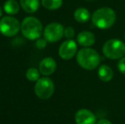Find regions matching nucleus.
<instances>
[{"label":"nucleus","mask_w":125,"mask_h":124,"mask_svg":"<svg viewBox=\"0 0 125 124\" xmlns=\"http://www.w3.org/2000/svg\"><path fill=\"white\" fill-rule=\"evenodd\" d=\"M116 13L112 9L108 7L98 9L93 13L91 20L96 27L99 29H108L113 26L116 21Z\"/></svg>","instance_id":"1"},{"label":"nucleus","mask_w":125,"mask_h":124,"mask_svg":"<svg viewBox=\"0 0 125 124\" xmlns=\"http://www.w3.org/2000/svg\"><path fill=\"white\" fill-rule=\"evenodd\" d=\"M77 61L82 68L92 71L100 63V56L96 50L90 48H81L77 54Z\"/></svg>","instance_id":"2"},{"label":"nucleus","mask_w":125,"mask_h":124,"mask_svg":"<svg viewBox=\"0 0 125 124\" xmlns=\"http://www.w3.org/2000/svg\"><path fill=\"white\" fill-rule=\"evenodd\" d=\"M21 30L26 38L29 40H38L43 32V25L36 17L28 16L21 22Z\"/></svg>","instance_id":"3"},{"label":"nucleus","mask_w":125,"mask_h":124,"mask_svg":"<svg viewBox=\"0 0 125 124\" xmlns=\"http://www.w3.org/2000/svg\"><path fill=\"white\" fill-rule=\"evenodd\" d=\"M102 52L106 58L111 60L121 59L125 55V44L119 39H109L104 43Z\"/></svg>","instance_id":"4"},{"label":"nucleus","mask_w":125,"mask_h":124,"mask_svg":"<svg viewBox=\"0 0 125 124\" xmlns=\"http://www.w3.org/2000/svg\"><path fill=\"white\" fill-rule=\"evenodd\" d=\"M36 95L41 99H48L54 92V84L49 77H41L36 82L34 87Z\"/></svg>","instance_id":"5"},{"label":"nucleus","mask_w":125,"mask_h":124,"mask_svg":"<svg viewBox=\"0 0 125 124\" xmlns=\"http://www.w3.org/2000/svg\"><path fill=\"white\" fill-rule=\"evenodd\" d=\"M21 24L16 18L7 15L0 20V32L6 37L15 36L21 30Z\"/></svg>","instance_id":"6"},{"label":"nucleus","mask_w":125,"mask_h":124,"mask_svg":"<svg viewBox=\"0 0 125 124\" xmlns=\"http://www.w3.org/2000/svg\"><path fill=\"white\" fill-rule=\"evenodd\" d=\"M64 27L58 22H53L43 30V37L49 43H56L64 36Z\"/></svg>","instance_id":"7"},{"label":"nucleus","mask_w":125,"mask_h":124,"mask_svg":"<svg viewBox=\"0 0 125 124\" xmlns=\"http://www.w3.org/2000/svg\"><path fill=\"white\" fill-rule=\"evenodd\" d=\"M77 45L73 39H68L63 42L59 48V55L63 60H70L76 55Z\"/></svg>","instance_id":"8"},{"label":"nucleus","mask_w":125,"mask_h":124,"mask_svg":"<svg viewBox=\"0 0 125 124\" xmlns=\"http://www.w3.org/2000/svg\"><path fill=\"white\" fill-rule=\"evenodd\" d=\"M77 124H96V116L88 109H80L75 114Z\"/></svg>","instance_id":"9"},{"label":"nucleus","mask_w":125,"mask_h":124,"mask_svg":"<svg viewBox=\"0 0 125 124\" xmlns=\"http://www.w3.org/2000/svg\"><path fill=\"white\" fill-rule=\"evenodd\" d=\"M56 69V62L53 58L47 57L39 63V71L43 76H50L53 74Z\"/></svg>","instance_id":"10"},{"label":"nucleus","mask_w":125,"mask_h":124,"mask_svg":"<svg viewBox=\"0 0 125 124\" xmlns=\"http://www.w3.org/2000/svg\"><path fill=\"white\" fill-rule=\"evenodd\" d=\"M77 41L81 46L84 48H89L95 42V37L90 31H81L77 36Z\"/></svg>","instance_id":"11"},{"label":"nucleus","mask_w":125,"mask_h":124,"mask_svg":"<svg viewBox=\"0 0 125 124\" xmlns=\"http://www.w3.org/2000/svg\"><path fill=\"white\" fill-rule=\"evenodd\" d=\"M21 7L26 13H35L39 8V0H20Z\"/></svg>","instance_id":"12"},{"label":"nucleus","mask_w":125,"mask_h":124,"mask_svg":"<svg viewBox=\"0 0 125 124\" xmlns=\"http://www.w3.org/2000/svg\"><path fill=\"white\" fill-rule=\"evenodd\" d=\"M113 71L110 66L106 65H102L98 69V76L100 79L103 82H109L113 78Z\"/></svg>","instance_id":"13"},{"label":"nucleus","mask_w":125,"mask_h":124,"mask_svg":"<svg viewBox=\"0 0 125 124\" xmlns=\"http://www.w3.org/2000/svg\"><path fill=\"white\" fill-rule=\"evenodd\" d=\"M74 19L79 23H85L90 19V13L85 8H78L74 11Z\"/></svg>","instance_id":"14"},{"label":"nucleus","mask_w":125,"mask_h":124,"mask_svg":"<svg viewBox=\"0 0 125 124\" xmlns=\"http://www.w3.org/2000/svg\"><path fill=\"white\" fill-rule=\"evenodd\" d=\"M19 10H20V5L15 0H7L3 3V10L8 15H16L19 12Z\"/></svg>","instance_id":"15"},{"label":"nucleus","mask_w":125,"mask_h":124,"mask_svg":"<svg viewBox=\"0 0 125 124\" xmlns=\"http://www.w3.org/2000/svg\"><path fill=\"white\" fill-rule=\"evenodd\" d=\"M41 3L47 10H55L61 7L63 0H41Z\"/></svg>","instance_id":"16"},{"label":"nucleus","mask_w":125,"mask_h":124,"mask_svg":"<svg viewBox=\"0 0 125 124\" xmlns=\"http://www.w3.org/2000/svg\"><path fill=\"white\" fill-rule=\"evenodd\" d=\"M39 72L36 68H29L26 72V76L29 81L37 82L39 79Z\"/></svg>","instance_id":"17"},{"label":"nucleus","mask_w":125,"mask_h":124,"mask_svg":"<svg viewBox=\"0 0 125 124\" xmlns=\"http://www.w3.org/2000/svg\"><path fill=\"white\" fill-rule=\"evenodd\" d=\"M75 35V31L72 27H67L64 29V36L68 39H72Z\"/></svg>","instance_id":"18"},{"label":"nucleus","mask_w":125,"mask_h":124,"mask_svg":"<svg viewBox=\"0 0 125 124\" xmlns=\"http://www.w3.org/2000/svg\"><path fill=\"white\" fill-rule=\"evenodd\" d=\"M117 68L121 73L125 74V57H123L119 60L118 63H117Z\"/></svg>","instance_id":"19"},{"label":"nucleus","mask_w":125,"mask_h":124,"mask_svg":"<svg viewBox=\"0 0 125 124\" xmlns=\"http://www.w3.org/2000/svg\"><path fill=\"white\" fill-rule=\"evenodd\" d=\"M47 45V41L45 38H38V40H37L36 42V46L38 48H40V49H42V48H45Z\"/></svg>","instance_id":"20"},{"label":"nucleus","mask_w":125,"mask_h":124,"mask_svg":"<svg viewBox=\"0 0 125 124\" xmlns=\"http://www.w3.org/2000/svg\"><path fill=\"white\" fill-rule=\"evenodd\" d=\"M96 124H112V123H111V122L109 121V120L103 118V119L99 120V121L97 122V123H96Z\"/></svg>","instance_id":"21"},{"label":"nucleus","mask_w":125,"mask_h":124,"mask_svg":"<svg viewBox=\"0 0 125 124\" xmlns=\"http://www.w3.org/2000/svg\"><path fill=\"white\" fill-rule=\"evenodd\" d=\"M3 15V9H2V7L0 6V17Z\"/></svg>","instance_id":"22"},{"label":"nucleus","mask_w":125,"mask_h":124,"mask_svg":"<svg viewBox=\"0 0 125 124\" xmlns=\"http://www.w3.org/2000/svg\"><path fill=\"white\" fill-rule=\"evenodd\" d=\"M88 1H90V0H88Z\"/></svg>","instance_id":"23"},{"label":"nucleus","mask_w":125,"mask_h":124,"mask_svg":"<svg viewBox=\"0 0 125 124\" xmlns=\"http://www.w3.org/2000/svg\"><path fill=\"white\" fill-rule=\"evenodd\" d=\"M124 38H125V34H124Z\"/></svg>","instance_id":"24"}]
</instances>
